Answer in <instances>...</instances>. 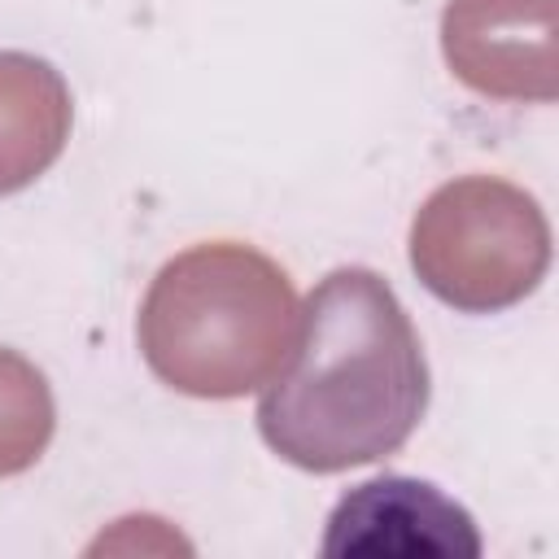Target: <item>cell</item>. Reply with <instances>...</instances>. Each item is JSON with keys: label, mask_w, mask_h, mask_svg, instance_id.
<instances>
[{"label": "cell", "mask_w": 559, "mask_h": 559, "mask_svg": "<svg viewBox=\"0 0 559 559\" xmlns=\"http://www.w3.org/2000/svg\"><path fill=\"white\" fill-rule=\"evenodd\" d=\"M424 411V345L389 280L367 266L328 271L262 389V441L301 472H345L402 450Z\"/></svg>", "instance_id": "6da1fadb"}, {"label": "cell", "mask_w": 559, "mask_h": 559, "mask_svg": "<svg viewBox=\"0 0 559 559\" xmlns=\"http://www.w3.org/2000/svg\"><path fill=\"white\" fill-rule=\"evenodd\" d=\"M135 332L162 384L188 397H240L280 371L297 332V293L253 245L210 240L153 275Z\"/></svg>", "instance_id": "7a4b0ae2"}, {"label": "cell", "mask_w": 559, "mask_h": 559, "mask_svg": "<svg viewBox=\"0 0 559 559\" xmlns=\"http://www.w3.org/2000/svg\"><path fill=\"white\" fill-rule=\"evenodd\" d=\"M411 266L432 297L489 314L524 301L550 266L542 205L493 175L441 183L411 223Z\"/></svg>", "instance_id": "3957f363"}, {"label": "cell", "mask_w": 559, "mask_h": 559, "mask_svg": "<svg viewBox=\"0 0 559 559\" xmlns=\"http://www.w3.org/2000/svg\"><path fill=\"white\" fill-rule=\"evenodd\" d=\"M441 52L459 83L493 100L559 96L555 0H450Z\"/></svg>", "instance_id": "277c9868"}, {"label": "cell", "mask_w": 559, "mask_h": 559, "mask_svg": "<svg viewBox=\"0 0 559 559\" xmlns=\"http://www.w3.org/2000/svg\"><path fill=\"white\" fill-rule=\"evenodd\" d=\"M323 555L349 559H476L472 515L437 485L415 476H376L354 485L328 515Z\"/></svg>", "instance_id": "5b68a950"}, {"label": "cell", "mask_w": 559, "mask_h": 559, "mask_svg": "<svg viewBox=\"0 0 559 559\" xmlns=\"http://www.w3.org/2000/svg\"><path fill=\"white\" fill-rule=\"evenodd\" d=\"M70 87L31 52H0V197L39 179L70 140Z\"/></svg>", "instance_id": "8992f818"}, {"label": "cell", "mask_w": 559, "mask_h": 559, "mask_svg": "<svg viewBox=\"0 0 559 559\" xmlns=\"http://www.w3.org/2000/svg\"><path fill=\"white\" fill-rule=\"evenodd\" d=\"M57 406L44 371L0 345V476L26 472L52 441Z\"/></svg>", "instance_id": "52a82bcc"}]
</instances>
